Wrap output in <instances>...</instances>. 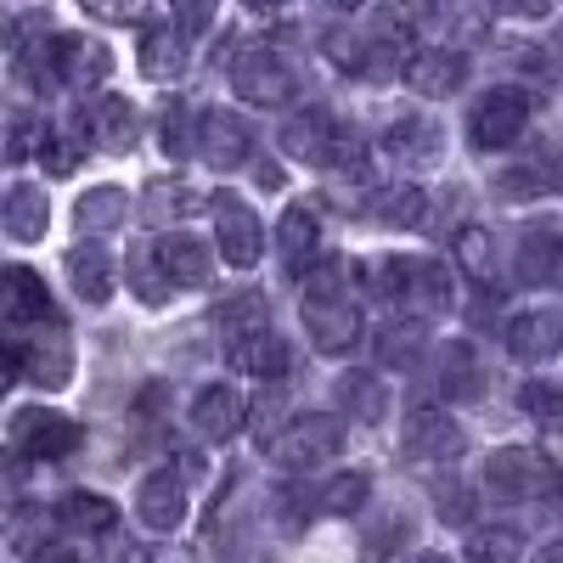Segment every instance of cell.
<instances>
[{
  "instance_id": "44dd1931",
  "label": "cell",
  "mask_w": 563,
  "mask_h": 563,
  "mask_svg": "<svg viewBox=\"0 0 563 563\" xmlns=\"http://www.w3.org/2000/svg\"><path fill=\"white\" fill-rule=\"evenodd\" d=\"M400 305H411L417 321L451 310V271L440 260H406V294H400Z\"/></svg>"
},
{
  "instance_id": "f5cc1de1",
  "label": "cell",
  "mask_w": 563,
  "mask_h": 563,
  "mask_svg": "<svg viewBox=\"0 0 563 563\" xmlns=\"http://www.w3.org/2000/svg\"><path fill=\"white\" fill-rule=\"evenodd\" d=\"M29 563H79V558H74V552H63V547H40Z\"/></svg>"
},
{
  "instance_id": "4fadbf2b",
  "label": "cell",
  "mask_w": 563,
  "mask_h": 563,
  "mask_svg": "<svg viewBox=\"0 0 563 563\" xmlns=\"http://www.w3.org/2000/svg\"><path fill=\"white\" fill-rule=\"evenodd\" d=\"M558 180H563L558 153H525V158H512V164L496 175V192L512 198V203H536V198L558 192Z\"/></svg>"
},
{
  "instance_id": "6f0895ef",
  "label": "cell",
  "mask_w": 563,
  "mask_h": 563,
  "mask_svg": "<svg viewBox=\"0 0 563 563\" xmlns=\"http://www.w3.org/2000/svg\"><path fill=\"white\" fill-rule=\"evenodd\" d=\"M333 7H344V12H361V7H366V0H333Z\"/></svg>"
},
{
  "instance_id": "7a4b0ae2",
  "label": "cell",
  "mask_w": 563,
  "mask_h": 563,
  "mask_svg": "<svg viewBox=\"0 0 563 563\" xmlns=\"http://www.w3.org/2000/svg\"><path fill=\"white\" fill-rule=\"evenodd\" d=\"M7 372L18 384H34V389H68L74 384V344H68V333L63 327H52L45 333V321H40V333L34 339H23V333H12L7 339Z\"/></svg>"
},
{
  "instance_id": "f546056e",
  "label": "cell",
  "mask_w": 563,
  "mask_h": 563,
  "mask_svg": "<svg viewBox=\"0 0 563 563\" xmlns=\"http://www.w3.org/2000/svg\"><path fill=\"white\" fill-rule=\"evenodd\" d=\"M339 406H344V417H355V422H384V411H389V389L372 378V372H344L339 378Z\"/></svg>"
},
{
  "instance_id": "ee69618b",
  "label": "cell",
  "mask_w": 563,
  "mask_h": 563,
  "mask_svg": "<svg viewBox=\"0 0 563 563\" xmlns=\"http://www.w3.org/2000/svg\"><path fill=\"white\" fill-rule=\"evenodd\" d=\"M40 164H45V175H74V169H79V141H68V135H40Z\"/></svg>"
},
{
  "instance_id": "9c48e42d",
  "label": "cell",
  "mask_w": 563,
  "mask_h": 563,
  "mask_svg": "<svg viewBox=\"0 0 563 563\" xmlns=\"http://www.w3.org/2000/svg\"><path fill=\"white\" fill-rule=\"evenodd\" d=\"M541 485H547V462L525 445H507L485 462V490L496 501H530V496H541Z\"/></svg>"
},
{
  "instance_id": "cb8c5ba5",
  "label": "cell",
  "mask_w": 563,
  "mask_h": 563,
  "mask_svg": "<svg viewBox=\"0 0 563 563\" xmlns=\"http://www.w3.org/2000/svg\"><path fill=\"white\" fill-rule=\"evenodd\" d=\"M0 225H7V238L12 243H40L45 238V225H52V209H45V192L40 186H12L7 203H0Z\"/></svg>"
},
{
  "instance_id": "f907efd6",
  "label": "cell",
  "mask_w": 563,
  "mask_h": 563,
  "mask_svg": "<svg viewBox=\"0 0 563 563\" xmlns=\"http://www.w3.org/2000/svg\"><path fill=\"white\" fill-rule=\"evenodd\" d=\"M501 12H512V18H547L552 12V0H496Z\"/></svg>"
},
{
  "instance_id": "8d00e7d4",
  "label": "cell",
  "mask_w": 563,
  "mask_h": 563,
  "mask_svg": "<svg viewBox=\"0 0 563 563\" xmlns=\"http://www.w3.org/2000/svg\"><path fill=\"white\" fill-rule=\"evenodd\" d=\"M519 558H525V541L507 525H485L467 536V563H519Z\"/></svg>"
},
{
  "instance_id": "30bf717a",
  "label": "cell",
  "mask_w": 563,
  "mask_h": 563,
  "mask_svg": "<svg viewBox=\"0 0 563 563\" xmlns=\"http://www.w3.org/2000/svg\"><path fill=\"white\" fill-rule=\"evenodd\" d=\"M400 451H406L411 462H451V456L462 451V429L451 422V411H440V406H417V411L406 417V440H400Z\"/></svg>"
},
{
  "instance_id": "ffe728a7",
  "label": "cell",
  "mask_w": 563,
  "mask_h": 563,
  "mask_svg": "<svg viewBox=\"0 0 563 563\" xmlns=\"http://www.w3.org/2000/svg\"><path fill=\"white\" fill-rule=\"evenodd\" d=\"M135 57L147 68V79H175L186 68V29L180 23H147L135 40Z\"/></svg>"
},
{
  "instance_id": "e575fe53",
  "label": "cell",
  "mask_w": 563,
  "mask_h": 563,
  "mask_svg": "<svg viewBox=\"0 0 563 563\" xmlns=\"http://www.w3.org/2000/svg\"><path fill=\"white\" fill-rule=\"evenodd\" d=\"M124 214H130V203H124L119 186H97V192H85V198H79V209H74V220L90 231V238H97V231H113Z\"/></svg>"
},
{
  "instance_id": "484cf974",
  "label": "cell",
  "mask_w": 563,
  "mask_h": 563,
  "mask_svg": "<svg viewBox=\"0 0 563 563\" xmlns=\"http://www.w3.org/2000/svg\"><path fill=\"white\" fill-rule=\"evenodd\" d=\"M68 282H74V294L85 305H108L113 299V260H108V249H97V243L68 249Z\"/></svg>"
},
{
  "instance_id": "f1b7e54d",
  "label": "cell",
  "mask_w": 563,
  "mask_h": 563,
  "mask_svg": "<svg viewBox=\"0 0 563 563\" xmlns=\"http://www.w3.org/2000/svg\"><path fill=\"white\" fill-rule=\"evenodd\" d=\"M563 265V238L552 225H530L519 238V282H552Z\"/></svg>"
},
{
  "instance_id": "d4e9b609",
  "label": "cell",
  "mask_w": 563,
  "mask_h": 563,
  "mask_svg": "<svg viewBox=\"0 0 563 563\" xmlns=\"http://www.w3.org/2000/svg\"><path fill=\"white\" fill-rule=\"evenodd\" d=\"M462 79H467L462 52H417L406 63V85L417 90V97H451Z\"/></svg>"
},
{
  "instance_id": "f35d334b",
  "label": "cell",
  "mask_w": 563,
  "mask_h": 563,
  "mask_svg": "<svg viewBox=\"0 0 563 563\" xmlns=\"http://www.w3.org/2000/svg\"><path fill=\"white\" fill-rule=\"evenodd\" d=\"M519 406L541 422L547 434H563V384H552V378H530V384L519 389Z\"/></svg>"
},
{
  "instance_id": "7402d4cb",
  "label": "cell",
  "mask_w": 563,
  "mask_h": 563,
  "mask_svg": "<svg viewBox=\"0 0 563 563\" xmlns=\"http://www.w3.org/2000/svg\"><path fill=\"white\" fill-rule=\"evenodd\" d=\"M225 361L238 366V372H249V378H282L288 372V344L276 339V327H265V333H249V339H231L225 344Z\"/></svg>"
},
{
  "instance_id": "f6af8a7d",
  "label": "cell",
  "mask_w": 563,
  "mask_h": 563,
  "mask_svg": "<svg viewBox=\"0 0 563 563\" xmlns=\"http://www.w3.org/2000/svg\"><path fill=\"white\" fill-rule=\"evenodd\" d=\"M79 7L90 18H102V23H135L141 12H147V0H79Z\"/></svg>"
},
{
  "instance_id": "52a82bcc",
  "label": "cell",
  "mask_w": 563,
  "mask_h": 563,
  "mask_svg": "<svg viewBox=\"0 0 563 563\" xmlns=\"http://www.w3.org/2000/svg\"><path fill=\"white\" fill-rule=\"evenodd\" d=\"M209 203H214V238H220L225 265H238V271L260 265V254H265L260 214H254L243 198H231V192H220V198H209Z\"/></svg>"
},
{
  "instance_id": "ac0fdd59",
  "label": "cell",
  "mask_w": 563,
  "mask_h": 563,
  "mask_svg": "<svg viewBox=\"0 0 563 563\" xmlns=\"http://www.w3.org/2000/svg\"><path fill=\"white\" fill-rule=\"evenodd\" d=\"M153 249H158V265H164V276L175 282V288H203V282L214 276V254L198 238H186V231H169V238H158Z\"/></svg>"
},
{
  "instance_id": "e0dca14e",
  "label": "cell",
  "mask_w": 563,
  "mask_h": 563,
  "mask_svg": "<svg viewBox=\"0 0 563 563\" xmlns=\"http://www.w3.org/2000/svg\"><path fill=\"white\" fill-rule=\"evenodd\" d=\"M85 135H90V147H102V153H130L135 135H141V119L124 97H102L85 113Z\"/></svg>"
},
{
  "instance_id": "d590c367",
  "label": "cell",
  "mask_w": 563,
  "mask_h": 563,
  "mask_svg": "<svg viewBox=\"0 0 563 563\" xmlns=\"http://www.w3.org/2000/svg\"><path fill=\"white\" fill-rule=\"evenodd\" d=\"M186 209H198V192H192V186H186V180H153L147 186V192H141V214H147V220H180Z\"/></svg>"
},
{
  "instance_id": "7dc6e473",
  "label": "cell",
  "mask_w": 563,
  "mask_h": 563,
  "mask_svg": "<svg viewBox=\"0 0 563 563\" xmlns=\"http://www.w3.org/2000/svg\"><path fill=\"white\" fill-rule=\"evenodd\" d=\"M214 7H220V0H175V23L186 34H203L214 23Z\"/></svg>"
},
{
  "instance_id": "7c38bea8",
  "label": "cell",
  "mask_w": 563,
  "mask_h": 563,
  "mask_svg": "<svg viewBox=\"0 0 563 563\" xmlns=\"http://www.w3.org/2000/svg\"><path fill=\"white\" fill-rule=\"evenodd\" d=\"M249 124L238 113H203L198 119V158L214 169H243L249 164Z\"/></svg>"
},
{
  "instance_id": "74e56055",
  "label": "cell",
  "mask_w": 563,
  "mask_h": 563,
  "mask_svg": "<svg viewBox=\"0 0 563 563\" xmlns=\"http://www.w3.org/2000/svg\"><path fill=\"white\" fill-rule=\"evenodd\" d=\"M422 339H429V333H422V321H389L384 333H378V361L395 366V372H400V366H417Z\"/></svg>"
},
{
  "instance_id": "816d5d0a",
  "label": "cell",
  "mask_w": 563,
  "mask_h": 563,
  "mask_svg": "<svg viewBox=\"0 0 563 563\" xmlns=\"http://www.w3.org/2000/svg\"><path fill=\"white\" fill-rule=\"evenodd\" d=\"M23 158H29V124L18 119L12 124V141H7V164H23Z\"/></svg>"
},
{
  "instance_id": "8fae6325",
  "label": "cell",
  "mask_w": 563,
  "mask_h": 563,
  "mask_svg": "<svg viewBox=\"0 0 563 563\" xmlns=\"http://www.w3.org/2000/svg\"><path fill=\"white\" fill-rule=\"evenodd\" d=\"M52 68H57L63 85L90 90V85H102V79L113 74V52H108L102 40H90V34H57V45H52Z\"/></svg>"
},
{
  "instance_id": "4316f807",
  "label": "cell",
  "mask_w": 563,
  "mask_h": 563,
  "mask_svg": "<svg viewBox=\"0 0 563 563\" xmlns=\"http://www.w3.org/2000/svg\"><path fill=\"white\" fill-rule=\"evenodd\" d=\"M440 389H445L451 400H479V395H485V361H479V350L467 344V339H456V344L445 350Z\"/></svg>"
},
{
  "instance_id": "60d3db41",
  "label": "cell",
  "mask_w": 563,
  "mask_h": 563,
  "mask_svg": "<svg viewBox=\"0 0 563 563\" xmlns=\"http://www.w3.org/2000/svg\"><path fill=\"white\" fill-rule=\"evenodd\" d=\"M316 496H321V512H344V519H350V512H361V507H366L372 479H366V474H333Z\"/></svg>"
},
{
  "instance_id": "db71d44e",
  "label": "cell",
  "mask_w": 563,
  "mask_h": 563,
  "mask_svg": "<svg viewBox=\"0 0 563 563\" xmlns=\"http://www.w3.org/2000/svg\"><path fill=\"white\" fill-rule=\"evenodd\" d=\"M536 563H563V541H547V547L536 552Z\"/></svg>"
},
{
  "instance_id": "c3c4849f",
  "label": "cell",
  "mask_w": 563,
  "mask_h": 563,
  "mask_svg": "<svg viewBox=\"0 0 563 563\" xmlns=\"http://www.w3.org/2000/svg\"><path fill=\"white\" fill-rule=\"evenodd\" d=\"M180 147H186V108L169 102L164 108V153H180Z\"/></svg>"
},
{
  "instance_id": "11a10c76",
  "label": "cell",
  "mask_w": 563,
  "mask_h": 563,
  "mask_svg": "<svg viewBox=\"0 0 563 563\" xmlns=\"http://www.w3.org/2000/svg\"><path fill=\"white\" fill-rule=\"evenodd\" d=\"M406 563H451L445 552H417V558H406Z\"/></svg>"
},
{
  "instance_id": "ab89813d",
  "label": "cell",
  "mask_w": 563,
  "mask_h": 563,
  "mask_svg": "<svg viewBox=\"0 0 563 563\" xmlns=\"http://www.w3.org/2000/svg\"><path fill=\"white\" fill-rule=\"evenodd\" d=\"M130 282H135V294L147 299V305H164V299L175 294V282L164 276V265H158V249H153V243L130 254Z\"/></svg>"
},
{
  "instance_id": "b9f144b4",
  "label": "cell",
  "mask_w": 563,
  "mask_h": 563,
  "mask_svg": "<svg viewBox=\"0 0 563 563\" xmlns=\"http://www.w3.org/2000/svg\"><path fill=\"white\" fill-rule=\"evenodd\" d=\"M282 417H288V406H282V389H265V395L254 400V440H260L265 451L282 440V429H288Z\"/></svg>"
},
{
  "instance_id": "1f68e13d",
  "label": "cell",
  "mask_w": 563,
  "mask_h": 563,
  "mask_svg": "<svg viewBox=\"0 0 563 563\" xmlns=\"http://www.w3.org/2000/svg\"><path fill=\"white\" fill-rule=\"evenodd\" d=\"M456 265L474 276L479 288H490V282H496V243H490L485 225H462L456 231Z\"/></svg>"
},
{
  "instance_id": "603a6c76",
  "label": "cell",
  "mask_w": 563,
  "mask_h": 563,
  "mask_svg": "<svg viewBox=\"0 0 563 563\" xmlns=\"http://www.w3.org/2000/svg\"><path fill=\"white\" fill-rule=\"evenodd\" d=\"M0 294H7V327H23V321H57L52 299H45V282L29 271V265H12L0 276Z\"/></svg>"
},
{
  "instance_id": "2e32d148",
  "label": "cell",
  "mask_w": 563,
  "mask_h": 563,
  "mask_svg": "<svg viewBox=\"0 0 563 563\" xmlns=\"http://www.w3.org/2000/svg\"><path fill=\"white\" fill-rule=\"evenodd\" d=\"M507 350L519 361H552L563 350V316L558 310H525L507 321Z\"/></svg>"
},
{
  "instance_id": "6da1fadb",
  "label": "cell",
  "mask_w": 563,
  "mask_h": 563,
  "mask_svg": "<svg viewBox=\"0 0 563 563\" xmlns=\"http://www.w3.org/2000/svg\"><path fill=\"white\" fill-rule=\"evenodd\" d=\"M282 147H288V158L310 164V169H339V175H366V141L355 124L333 119V113H299L288 130H282Z\"/></svg>"
},
{
  "instance_id": "277c9868",
  "label": "cell",
  "mask_w": 563,
  "mask_h": 563,
  "mask_svg": "<svg viewBox=\"0 0 563 563\" xmlns=\"http://www.w3.org/2000/svg\"><path fill=\"white\" fill-rule=\"evenodd\" d=\"M530 124V97L512 85H496L485 90V97L474 102V113H467V135H474L479 153H496V147H512V141L525 135Z\"/></svg>"
},
{
  "instance_id": "ba28073f",
  "label": "cell",
  "mask_w": 563,
  "mask_h": 563,
  "mask_svg": "<svg viewBox=\"0 0 563 563\" xmlns=\"http://www.w3.org/2000/svg\"><path fill=\"white\" fill-rule=\"evenodd\" d=\"M12 445H18L23 456H34V462H45V456H68V451H79V422L63 417V411L29 406V411L12 417Z\"/></svg>"
},
{
  "instance_id": "836d02e7",
  "label": "cell",
  "mask_w": 563,
  "mask_h": 563,
  "mask_svg": "<svg viewBox=\"0 0 563 563\" xmlns=\"http://www.w3.org/2000/svg\"><path fill=\"white\" fill-rule=\"evenodd\" d=\"M372 220L384 225H422L429 220V198H422V186H389V192H378V203H372Z\"/></svg>"
},
{
  "instance_id": "8992f818",
  "label": "cell",
  "mask_w": 563,
  "mask_h": 563,
  "mask_svg": "<svg viewBox=\"0 0 563 563\" xmlns=\"http://www.w3.org/2000/svg\"><path fill=\"white\" fill-rule=\"evenodd\" d=\"M231 90H238L249 108H282L294 97V68L276 52H265V45H254V52H243L231 63Z\"/></svg>"
},
{
  "instance_id": "d6986e66",
  "label": "cell",
  "mask_w": 563,
  "mask_h": 563,
  "mask_svg": "<svg viewBox=\"0 0 563 563\" xmlns=\"http://www.w3.org/2000/svg\"><path fill=\"white\" fill-rule=\"evenodd\" d=\"M276 249H282V265H288L294 276H305V271L316 265V254H321V220H316V209L294 203L288 214H282V225H276Z\"/></svg>"
},
{
  "instance_id": "3957f363",
  "label": "cell",
  "mask_w": 563,
  "mask_h": 563,
  "mask_svg": "<svg viewBox=\"0 0 563 563\" xmlns=\"http://www.w3.org/2000/svg\"><path fill=\"white\" fill-rule=\"evenodd\" d=\"M339 451H344V422H339V417H327V411H316V417H294L288 429H282V440L271 445V456H276L282 467H294V474L327 467Z\"/></svg>"
},
{
  "instance_id": "d6a6232c",
  "label": "cell",
  "mask_w": 563,
  "mask_h": 563,
  "mask_svg": "<svg viewBox=\"0 0 563 563\" xmlns=\"http://www.w3.org/2000/svg\"><path fill=\"white\" fill-rule=\"evenodd\" d=\"M220 333H225V344L231 339H249V333H265V327H271V305L260 299V294H238V299H225L220 305Z\"/></svg>"
},
{
  "instance_id": "83f0119b",
  "label": "cell",
  "mask_w": 563,
  "mask_h": 563,
  "mask_svg": "<svg viewBox=\"0 0 563 563\" xmlns=\"http://www.w3.org/2000/svg\"><path fill=\"white\" fill-rule=\"evenodd\" d=\"M113 519L119 507L108 496H90V490H74L57 501V525L63 530H79V536H113Z\"/></svg>"
},
{
  "instance_id": "4dcf8cb0",
  "label": "cell",
  "mask_w": 563,
  "mask_h": 563,
  "mask_svg": "<svg viewBox=\"0 0 563 563\" xmlns=\"http://www.w3.org/2000/svg\"><path fill=\"white\" fill-rule=\"evenodd\" d=\"M384 147H389L395 158L434 164V124H429V119H417V113H406V119H395V124L384 130Z\"/></svg>"
},
{
  "instance_id": "bcb514c9",
  "label": "cell",
  "mask_w": 563,
  "mask_h": 563,
  "mask_svg": "<svg viewBox=\"0 0 563 563\" xmlns=\"http://www.w3.org/2000/svg\"><path fill=\"white\" fill-rule=\"evenodd\" d=\"M422 23V0H389L384 7V34L395 40V34H411Z\"/></svg>"
},
{
  "instance_id": "9f6ffc18",
  "label": "cell",
  "mask_w": 563,
  "mask_h": 563,
  "mask_svg": "<svg viewBox=\"0 0 563 563\" xmlns=\"http://www.w3.org/2000/svg\"><path fill=\"white\" fill-rule=\"evenodd\" d=\"M249 7H254V12H276V7H282V0H249Z\"/></svg>"
},
{
  "instance_id": "7bdbcfd3",
  "label": "cell",
  "mask_w": 563,
  "mask_h": 563,
  "mask_svg": "<svg viewBox=\"0 0 563 563\" xmlns=\"http://www.w3.org/2000/svg\"><path fill=\"white\" fill-rule=\"evenodd\" d=\"M316 507H321V496L305 490V485H282L276 490V512H282V525H288V530H305V519Z\"/></svg>"
},
{
  "instance_id": "5bb4252c",
  "label": "cell",
  "mask_w": 563,
  "mask_h": 563,
  "mask_svg": "<svg viewBox=\"0 0 563 563\" xmlns=\"http://www.w3.org/2000/svg\"><path fill=\"white\" fill-rule=\"evenodd\" d=\"M135 519L147 525L153 536L180 530V519H186V485L175 474H147L141 490H135Z\"/></svg>"
},
{
  "instance_id": "5b68a950",
  "label": "cell",
  "mask_w": 563,
  "mask_h": 563,
  "mask_svg": "<svg viewBox=\"0 0 563 563\" xmlns=\"http://www.w3.org/2000/svg\"><path fill=\"white\" fill-rule=\"evenodd\" d=\"M299 316H305V333L316 339L321 355H344L366 333V316H361V305L350 294H305Z\"/></svg>"
},
{
  "instance_id": "9a60e30c",
  "label": "cell",
  "mask_w": 563,
  "mask_h": 563,
  "mask_svg": "<svg viewBox=\"0 0 563 563\" xmlns=\"http://www.w3.org/2000/svg\"><path fill=\"white\" fill-rule=\"evenodd\" d=\"M249 422V400L231 389V384H209L198 400H192V429L203 440H231Z\"/></svg>"
},
{
  "instance_id": "681fc988",
  "label": "cell",
  "mask_w": 563,
  "mask_h": 563,
  "mask_svg": "<svg viewBox=\"0 0 563 563\" xmlns=\"http://www.w3.org/2000/svg\"><path fill=\"white\" fill-rule=\"evenodd\" d=\"M108 558H113V563H153V552L141 547V541H130V536H113V541H108Z\"/></svg>"
}]
</instances>
